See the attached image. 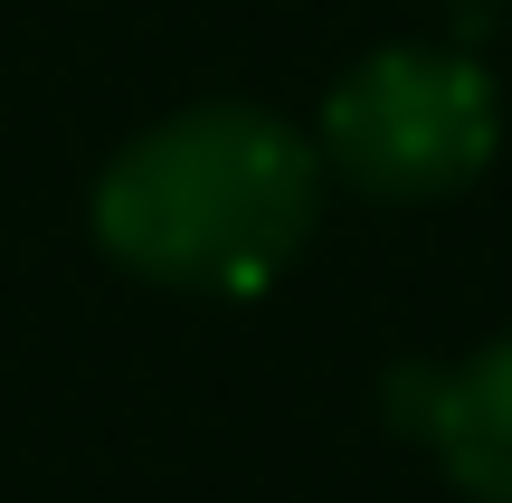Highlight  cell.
<instances>
[{"mask_svg":"<svg viewBox=\"0 0 512 503\" xmlns=\"http://www.w3.org/2000/svg\"><path fill=\"white\" fill-rule=\"evenodd\" d=\"M418 390H427L418 428L437 447V466L475 503H512V342H484L475 361L418 380Z\"/></svg>","mask_w":512,"mask_h":503,"instance_id":"cell-3","label":"cell"},{"mask_svg":"<svg viewBox=\"0 0 512 503\" xmlns=\"http://www.w3.org/2000/svg\"><path fill=\"white\" fill-rule=\"evenodd\" d=\"M503 143V95L456 48H380L323 95V171L370 200H446Z\"/></svg>","mask_w":512,"mask_h":503,"instance_id":"cell-2","label":"cell"},{"mask_svg":"<svg viewBox=\"0 0 512 503\" xmlns=\"http://www.w3.org/2000/svg\"><path fill=\"white\" fill-rule=\"evenodd\" d=\"M323 209V152L266 105H190L133 133L95 181V247L171 295H256Z\"/></svg>","mask_w":512,"mask_h":503,"instance_id":"cell-1","label":"cell"}]
</instances>
